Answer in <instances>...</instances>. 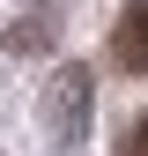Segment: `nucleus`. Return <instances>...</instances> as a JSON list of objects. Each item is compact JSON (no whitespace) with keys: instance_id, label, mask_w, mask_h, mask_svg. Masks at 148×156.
<instances>
[{"instance_id":"nucleus-3","label":"nucleus","mask_w":148,"mask_h":156,"mask_svg":"<svg viewBox=\"0 0 148 156\" xmlns=\"http://www.w3.org/2000/svg\"><path fill=\"white\" fill-rule=\"evenodd\" d=\"M126 156H148V119H141L133 134H126Z\"/></svg>"},{"instance_id":"nucleus-1","label":"nucleus","mask_w":148,"mask_h":156,"mask_svg":"<svg viewBox=\"0 0 148 156\" xmlns=\"http://www.w3.org/2000/svg\"><path fill=\"white\" fill-rule=\"evenodd\" d=\"M45 126H52V141H59V149H74V141L89 134V67H59V74H52Z\"/></svg>"},{"instance_id":"nucleus-2","label":"nucleus","mask_w":148,"mask_h":156,"mask_svg":"<svg viewBox=\"0 0 148 156\" xmlns=\"http://www.w3.org/2000/svg\"><path fill=\"white\" fill-rule=\"evenodd\" d=\"M111 60L126 74H148V0H133L119 23H111Z\"/></svg>"}]
</instances>
